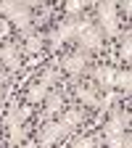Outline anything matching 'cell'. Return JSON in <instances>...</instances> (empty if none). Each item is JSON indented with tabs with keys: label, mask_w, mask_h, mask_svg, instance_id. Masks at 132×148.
Masks as SVG:
<instances>
[{
	"label": "cell",
	"mask_w": 132,
	"mask_h": 148,
	"mask_svg": "<svg viewBox=\"0 0 132 148\" xmlns=\"http://www.w3.org/2000/svg\"><path fill=\"white\" fill-rule=\"evenodd\" d=\"M24 40H27V50H29V53H37V50L42 48V34H37V32L27 34Z\"/></svg>",
	"instance_id": "5bb4252c"
},
{
	"label": "cell",
	"mask_w": 132,
	"mask_h": 148,
	"mask_svg": "<svg viewBox=\"0 0 132 148\" xmlns=\"http://www.w3.org/2000/svg\"><path fill=\"white\" fill-rule=\"evenodd\" d=\"M58 79H61V71L55 69V66H48V69H45V74H42V77H40V79H37V82L29 87V103L42 101L48 92H50V87L58 82Z\"/></svg>",
	"instance_id": "8992f818"
},
{
	"label": "cell",
	"mask_w": 132,
	"mask_h": 148,
	"mask_svg": "<svg viewBox=\"0 0 132 148\" xmlns=\"http://www.w3.org/2000/svg\"><path fill=\"white\" fill-rule=\"evenodd\" d=\"M0 13H3L8 21H13L24 37L34 32V27H32V3H16V0H5V3H0Z\"/></svg>",
	"instance_id": "3957f363"
},
{
	"label": "cell",
	"mask_w": 132,
	"mask_h": 148,
	"mask_svg": "<svg viewBox=\"0 0 132 148\" xmlns=\"http://www.w3.org/2000/svg\"><path fill=\"white\" fill-rule=\"evenodd\" d=\"M87 64H90V56L85 53V50H77V53H71V56H66V58H64V69L71 74V77L74 79H77L79 77V74L82 71H87Z\"/></svg>",
	"instance_id": "9c48e42d"
},
{
	"label": "cell",
	"mask_w": 132,
	"mask_h": 148,
	"mask_svg": "<svg viewBox=\"0 0 132 148\" xmlns=\"http://www.w3.org/2000/svg\"><path fill=\"white\" fill-rule=\"evenodd\" d=\"M11 90V77L5 71H0V106H3V101H5V92Z\"/></svg>",
	"instance_id": "2e32d148"
},
{
	"label": "cell",
	"mask_w": 132,
	"mask_h": 148,
	"mask_svg": "<svg viewBox=\"0 0 132 148\" xmlns=\"http://www.w3.org/2000/svg\"><path fill=\"white\" fill-rule=\"evenodd\" d=\"M74 40L79 42V50H85V53H90V50H98L101 45H103V32L90 21V18H85L82 21V27H79V34L74 37Z\"/></svg>",
	"instance_id": "5b68a950"
},
{
	"label": "cell",
	"mask_w": 132,
	"mask_h": 148,
	"mask_svg": "<svg viewBox=\"0 0 132 148\" xmlns=\"http://www.w3.org/2000/svg\"><path fill=\"white\" fill-rule=\"evenodd\" d=\"M66 11H69V13H77V11H82V3H77V0H74V3L66 5Z\"/></svg>",
	"instance_id": "d6986e66"
},
{
	"label": "cell",
	"mask_w": 132,
	"mask_h": 148,
	"mask_svg": "<svg viewBox=\"0 0 132 148\" xmlns=\"http://www.w3.org/2000/svg\"><path fill=\"white\" fill-rule=\"evenodd\" d=\"M29 116H32V106H21V108L13 106L8 114H5L3 124L8 127V135H11V145H13V148L27 138V127H24V122H27Z\"/></svg>",
	"instance_id": "277c9868"
},
{
	"label": "cell",
	"mask_w": 132,
	"mask_h": 148,
	"mask_svg": "<svg viewBox=\"0 0 132 148\" xmlns=\"http://www.w3.org/2000/svg\"><path fill=\"white\" fill-rule=\"evenodd\" d=\"M27 148H37V145H34V143H29V145H27Z\"/></svg>",
	"instance_id": "ffe728a7"
},
{
	"label": "cell",
	"mask_w": 132,
	"mask_h": 148,
	"mask_svg": "<svg viewBox=\"0 0 132 148\" xmlns=\"http://www.w3.org/2000/svg\"><path fill=\"white\" fill-rule=\"evenodd\" d=\"M85 119H87L85 108H69L58 122L42 124V130H40V145H37V148H53L55 143H61L66 135H71L74 130H77V124H82Z\"/></svg>",
	"instance_id": "6da1fadb"
},
{
	"label": "cell",
	"mask_w": 132,
	"mask_h": 148,
	"mask_svg": "<svg viewBox=\"0 0 132 148\" xmlns=\"http://www.w3.org/2000/svg\"><path fill=\"white\" fill-rule=\"evenodd\" d=\"M90 71H92V77L101 82V87H103L106 92L116 87V74H119V71H116L114 66H95V69H90Z\"/></svg>",
	"instance_id": "30bf717a"
},
{
	"label": "cell",
	"mask_w": 132,
	"mask_h": 148,
	"mask_svg": "<svg viewBox=\"0 0 132 148\" xmlns=\"http://www.w3.org/2000/svg\"><path fill=\"white\" fill-rule=\"evenodd\" d=\"M64 106V92L61 90H55L50 92V98H48V106H45V116H53V114H58Z\"/></svg>",
	"instance_id": "4fadbf2b"
},
{
	"label": "cell",
	"mask_w": 132,
	"mask_h": 148,
	"mask_svg": "<svg viewBox=\"0 0 132 148\" xmlns=\"http://www.w3.org/2000/svg\"><path fill=\"white\" fill-rule=\"evenodd\" d=\"M129 40H132V34H129V32H124V37H122V50H119V56H122L124 61H129V50H132Z\"/></svg>",
	"instance_id": "e0dca14e"
},
{
	"label": "cell",
	"mask_w": 132,
	"mask_h": 148,
	"mask_svg": "<svg viewBox=\"0 0 132 148\" xmlns=\"http://www.w3.org/2000/svg\"><path fill=\"white\" fill-rule=\"evenodd\" d=\"M129 82H132L129 71H119V74H116V87L124 90V95H129Z\"/></svg>",
	"instance_id": "9a60e30c"
},
{
	"label": "cell",
	"mask_w": 132,
	"mask_h": 148,
	"mask_svg": "<svg viewBox=\"0 0 132 148\" xmlns=\"http://www.w3.org/2000/svg\"><path fill=\"white\" fill-rule=\"evenodd\" d=\"M82 21H85V18H66V21H64L58 29H55V32H50V37H48V40H50V48H53V50H58L64 42L74 40V37L79 34Z\"/></svg>",
	"instance_id": "ba28073f"
},
{
	"label": "cell",
	"mask_w": 132,
	"mask_h": 148,
	"mask_svg": "<svg viewBox=\"0 0 132 148\" xmlns=\"http://www.w3.org/2000/svg\"><path fill=\"white\" fill-rule=\"evenodd\" d=\"M127 127H129V114L122 111V108H114L108 124H106V143H108V148H129Z\"/></svg>",
	"instance_id": "7a4b0ae2"
},
{
	"label": "cell",
	"mask_w": 132,
	"mask_h": 148,
	"mask_svg": "<svg viewBox=\"0 0 132 148\" xmlns=\"http://www.w3.org/2000/svg\"><path fill=\"white\" fill-rule=\"evenodd\" d=\"M98 29L106 32L108 37L119 34V21H116V3L114 0H103V3L98 5Z\"/></svg>",
	"instance_id": "52a82bcc"
},
{
	"label": "cell",
	"mask_w": 132,
	"mask_h": 148,
	"mask_svg": "<svg viewBox=\"0 0 132 148\" xmlns=\"http://www.w3.org/2000/svg\"><path fill=\"white\" fill-rule=\"evenodd\" d=\"M77 98L82 101V106H90V108H98L101 106V98H98V92L92 85H79L77 87Z\"/></svg>",
	"instance_id": "7c38bea8"
},
{
	"label": "cell",
	"mask_w": 132,
	"mask_h": 148,
	"mask_svg": "<svg viewBox=\"0 0 132 148\" xmlns=\"http://www.w3.org/2000/svg\"><path fill=\"white\" fill-rule=\"evenodd\" d=\"M0 61L8 66V71H18V66H21V56H18L16 42H5V45H0Z\"/></svg>",
	"instance_id": "8fae6325"
},
{
	"label": "cell",
	"mask_w": 132,
	"mask_h": 148,
	"mask_svg": "<svg viewBox=\"0 0 132 148\" xmlns=\"http://www.w3.org/2000/svg\"><path fill=\"white\" fill-rule=\"evenodd\" d=\"M98 145V138H79V140H74L71 148H95Z\"/></svg>",
	"instance_id": "ac0fdd59"
}]
</instances>
